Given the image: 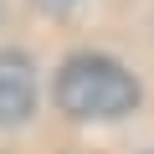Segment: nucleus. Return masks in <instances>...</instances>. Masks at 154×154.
<instances>
[{
    "label": "nucleus",
    "mask_w": 154,
    "mask_h": 154,
    "mask_svg": "<svg viewBox=\"0 0 154 154\" xmlns=\"http://www.w3.org/2000/svg\"><path fill=\"white\" fill-rule=\"evenodd\" d=\"M57 103L67 118H123L139 108V82H134V72L113 57H98V51H77L62 62L57 72Z\"/></svg>",
    "instance_id": "nucleus-1"
},
{
    "label": "nucleus",
    "mask_w": 154,
    "mask_h": 154,
    "mask_svg": "<svg viewBox=\"0 0 154 154\" xmlns=\"http://www.w3.org/2000/svg\"><path fill=\"white\" fill-rule=\"evenodd\" d=\"M36 108V72L21 51H0V123H21Z\"/></svg>",
    "instance_id": "nucleus-2"
},
{
    "label": "nucleus",
    "mask_w": 154,
    "mask_h": 154,
    "mask_svg": "<svg viewBox=\"0 0 154 154\" xmlns=\"http://www.w3.org/2000/svg\"><path fill=\"white\" fill-rule=\"evenodd\" d=\"M36 5H41V11H67L72 0H36Z\"/></svg>",
    "instance_id": "nucleus-3"
}]
</instances>
